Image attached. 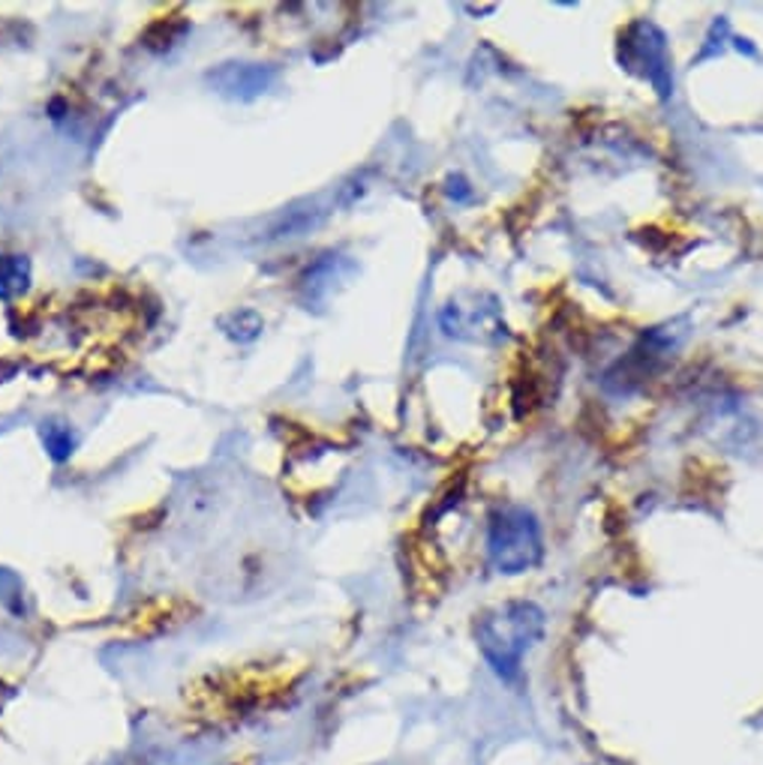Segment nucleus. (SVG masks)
I'll use <instances>...</instances> for the list:
<instances>
[{
    "mask_svg": "<svg viewBox=\"0 0 763 765\" xmlns=\"http://www.w3.org/2000/svg\"><path fill=\"white\" fill-rule=\"evenodd\" d=\"M28 282V261H21L19 256H0V298H12L19 294Z\"/></svg>",
    "mask_w": 763,
    "mask_h": 765,
    "instance_id": "20e7f679",
    "label": "nucleus"
},
{
    "mask_svg": "<svg viewBox=\"0 0 763 765\" xmlns=\"http://www.w3.org/2000/svg\"><path fill=\"white\" fill-rule=\"evenodd\" d=\"M478 645L493 670L503 679H514L520 672L526 652L533 649L544 633V612L529 600H512L499 610L487 612L478 621Z\"/></svg>",
    "mask_w": 763,
    "mask_h": 765,
    "instance_id": "f257e3e1",
    "label": "nucleus"
},
{
    "mask_svg": "<svg viewBox=\"0 0 763 765\" xmlns=\"http://www.w3.org/2000/svg\"><path fill=\"white\" fill-rule=\"evenodd\" d=\"M491 559L503 573H523L542 559V531L529 510L505 507L491 523Z\"/></svg>",
    "mask_w": 763,
    "mask_h": 765,
    "instance_id": "f03ea898",
    "label": "nucleus"
},
{
    "mask_svg": "<svg viewBox=\"0 0 763 765\" xmlns=\"http://www.w3.org/2000/svg\"><path fill=\"white\" fill-rule=\"evenodd\" d=\"M45 445H49V451H52L54 459H66V456H70V451H73V438H70V433H66V430L49 426V430H45Z\"/></svg>",
    "mask_w": 763,
    "mask_h": 765,
    "instance_id": "39448f33",
    "label": "nucleus"
},
{
    "mask_svg": "<svg viewBox=\"0 0 763 765\" xmlns=\"http://www.w3.org/2000/svg\"><path fill=\"white\" fill-rule=\"evenodd\" d=\"M210 82L220 87L223 96L252 100V96H259L271 84V73L256 66V63H226L223 70L210 75Z\"/></svg>",
    "mask_w": 763,
    "mask_h": 765,
    "instance_id": "7ed1b4c3",
    "label": "nucleus"
}]
</instances>
